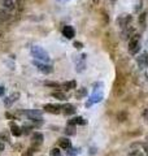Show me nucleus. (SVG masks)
<instances>
[{
    "label": "nucleus",
    "instance_id": "nucleus-1",
    "mask_svg": "<svg viewBox=\"0 0 148 156\" xmlns=\"http://www.w3.org/2000/svg\"><path fill=\"white\" fill-rule=\"evenodd\" d=\"M31 55L34 56L35 58H38V60H40V61H50V55L47 53L44 50H43L42 47H38V46H34L31 48Z\"/></svg>",
    "mask_w": 148,
    "mask_h": 156
},
{
    "label": "nucleus",
    "instance_id": "nucleus-2",
    "mask_svg": "<svg viewBox=\"0 0 148 156\" xmlns=\"http://www.w3.org/2000/svg\"><path fill=\"white\" fill-rule=\"evenodd\" d=\"M140 50V43H139V35L138 34H134L131 37V39L129 41V52L130 53H136L138 51Z\"/></svg>",
    "mask_w": 148,
    "mask_h": 156
},
{
    "label": "nucleus",
    "instance_id": "nucleus-3",
    "mask_svg": "<svg viewBox=\"0 0 148 156\" xmlns=\"http://www.w3.org/2000/svg\"><path fill=\"white\" fill-rule=\"evenodd\" d=\"M131 21H133V16H130V14H122V16L117 18V25L121 29H125L130 25Z\"/></svg>",
    "mask_w": 148,
    "mask_h": 156
},
{
    "label": "nucleus",
    "instance_id": "nucleus-4",
    "mask_svg": "<svg viewBox=\"0 0 148 156\" xmlns=\"http://www.w3.org/2000/svg\"><path fill=\"white\" fill-rule=\"evenodd\" d=\"M33 64H34L38 69H39L42 73H44V74H48V73H52V66L51 65H47V64H43V62H40V61H36V60H34L33 61Z\"/></svg>",
    "mask_w": 148,
    "mask_h": 156
},
{
    "label": "nucleus",
    "instance_id": "nucleus-5",
    "mask_svg": "<svg viewBox=\"0 0 148 156\" xmlns=\"http://www.w3.org/2000/svg\"><path fill=\"white\" fill-rule=\"evenodd\" d=\"M135 33V29L133 26H127L125 29H122V33H121V38L123 41H127V39H131V37L134 35Z\"/></svg>",
    "mask_w": 148,
    "mask_h": 156
},
{
    "label": "nucleus",
    "instance_id": "nucleus-6",
    "mask_svg": "<svg viewBox=\"0 0 148 156\" xmlns=\"http://www.w3.org/2000/svg\"><path fill=\"white\" fill-rule=\"evenodd\" d=\"M43 109L48 113H53V115H57L61 112V105H57V104H46L43 107Z\"/></svg>",
    "mask_w": 148,
    "mask_h": 156
},
{
    "label": "nucleus",
    "instance_id": "nucleus-7",
    "mask_svg": "<svg viewBox=\"0 0 148 156\" xmlns=\"http://www.w3.org/2000/svg\"><path fill=\"white\" fill-rule=\"evenodd\" d=\"M43 143V134L42 133H34L31 135V144L33 147H38V146H40Z\"/></svg>",
    "mask_w": 148,
    "mask_h": 156
},
{
    "label": "nucleus",
    "instance_id": "nucleus-8",
    "mask_svg": "<svg viewBox=\"0 0 148 156\" xmlns=\"http://www.w3.org/2000/svg\"><path fill=\"white\" fill-rule=\"evenodd\" d=\"M63 35L66 39H73L74 35H75V31H74V29L71 27V26H64V29H63Z\"/></svg>",
    "mask_w": 148,
    "mask_h": 156
},
{
    "label": "nucleus",
    "instance_id": "nucleus-9",
    "mask_svg": "<svg viewBox=\"0 0 148 156\" xmlns=\"http://www.w3.org/2000/svg\"><path fill=\"white\" fill-rule=\"evenodd\" d=\"M18 98H20V92H13L12 95H9V96L7 98V99L4 100V104H5L7 107L12 105V104L14 103V101H16V100L18 99Z\"/></svg>",
    "mask_w": 148,
    "mask_h": 156
},
{
    "label": "nucleus",
    "instance_id": "nucleus-10",
    "mask_svg": "<svg viewBox=\"0 0 148 156\" xmlns=\"http://www.w3.org/2000/svg\"><path fill=\"white\" fill-rule=\"evenodd\" d=\"M61 109H63V112L65 115H73L74 112H75V107L73 104H64V105H61Z\"/></svg>",
    "mask_w": 148,
    "mask_h": 156
},
{
    "label": "nucleus",
    "instance_id": "nucleus-11",
    "mask_svg": "<svg viewBox=\"0 0 148 156\" xmlns=\"http://www.w3.org/2000/svg\"><path fill=\"white\" fill-rule=\"evenodd\" d=\"M75 86H77V83H75V81L64 82V83H61V90H64V91H69V90H71V89H75Z\"/></svg>",
    "mask_w": 148,
    "mask_h": 156
},
{
    "label": "nucleus",
    "instance_id": "nucleus-12",
    "mask_svg": "<svg viewBox=\"0 0 148 156\" xmlns=\"http://www.w3.org/2000/svg\"><path fill=\"white\" fill-rule=\"evenodd\" d=\"M138 64H139L140 68H146L147 66V62H148V55L147 53H142V55L138 57Z\"/></svg>",
    "mask_w": 148,
    "mask_h": 156
},
{
    "label": "nucleus",
    "instance_id": "nucleus-13",
    "mask_svg": "<svg viewBox=\"0 0 148 156\" xmlns=\"http://www.w3.org/2000/svg\"><path fill=\"white\" fill-rule=\"evenodd\" d=\"M11 131H12V134L14 135V136H20L21 134H22V130H21V128L20 126H17L14 122H11Z\"/></svg>",
    "mask_w": 148,
    "mask_h": 156
},
{
    "label": "nucleus",
    "instance_id": "nucleus-14",
    "mask_svg": "<svg viewBox=\"0 0 148 156\" xmlns=\"http://www.w3.org/2000/svg\"><path fill=\"white\" fill-rule=\"evenodd\" d=\"M84 124H86L84 119H83V117H79V116L69 120V122H68V125H84Z\"/></svg>",
    "mask_w": 148,
    "mask_h": 156
},
{
    "label": "nucleus",
    "instance_id": "nucleus-15",
    "mask_svg": "<svg viewBox=\"0 0 148 156\" xmlns=\"http://www.w3.org/2000/svg\"><path fill=\"white\" fill-rule=\"evenodd\" d=\"M3 8L7 9V11H12V9H14V5L16 4L13 3V0H3Z\"/></svg>",
    "mask_w": 148,
    "mask_h": 156
},
{
    "label": "nucleus",
    "instance_id": "nucleus-16",
    "mask_svg": "<svg viewBox=\"0 0 148 156\" xmlns=\"http://www.w3.org/2000/svg\"><path fill=\"white\" fill-rule=\"evenodd\" d=\"M59 146H60L61 148L69 150V148H70V146H71V143H70V140H69L68 138H63V139H60V140H59Z\"/></svg>",
    "mask_w": 148,
    "mask_h": 156
},
{
    "label": "nucleus",
    "instance_id": "nucleus-17",
    "mask_svg": "<svg viewBox=\"0 0 148 156\" xmlns=\"http://www.w3.org/2000/svg\"><path fill=\"white\" fill-rule=\"evenodd\" d=\"M52 96L56 98V99H59V100H66V95L64 94L63 91H55V92H52Z\"/></svg>",
    "mask_w": 148,
    "mask_h": 156
},
{
    "label": "nucleus",
    "instance_id": "nucleus-18",
    "mask_svg": "<svg viewBox=\"0 0 148 156\" xmlns=\"http://www.w3.org/2000/svg\"><path fill=\"white\" fill-rule=\"evenodd\" d=\"M65 134L66 135H75V128H74V125H68V126H66Z\"/></svg>",
    "mask_w": 148,
    "mask_h": 156
},
{
    "label": "nucleus",
    "instance_id": "nucleus-19",
    "mask_svg": "<svg viewBox=\"0 0 148 156\" xmlns=\"http://www.w3.org/2000/svg\"><path fill=\"white\" fill-rule=\"evenodd\" d=\"M44 85H46V86H48V87H55V89H61V85L59 83V82L47 81V82H44Z\"/></svg>",
    "mask_w": 148,
    "mask_h": 156
},
{
    "label": "nucleus",
    "instance_id": "nucleus-20",
    "mask_svg": "<svg viewBox=\"0 0 148 156\" xmlns=\"http://www.w3.org/2000/svg\"><path fill=\"white\" fill-rule=\"evenodd\" d=\"M146 18H147V12H143L140 16H139V23L142 26L146 25Z\"/></svg>",
    "mask_w": 148,
    "mask_h": 156
},
{
    "label": "nucleus",
    "instance_id": "nucleus-21",
    "mask_svg": "<svg viewBox=\"0 0 148 156\" xmlns=\"http://www.w3.org/2000/svg\"><path fill=\"white\" fill-rule=\"evenodd\" d=\"M117 119H118V121H125V120L127 119L126 112H121V113H118V115H117Z\"/></svg>",
    "mask_w": 148,
    "mask_h": 156
},
{
    "label": "nucleus",
    "instance_id": "nucleus-22",
    "mask_svg": "<svg viewBox=\"0 0 148 156\" xmlns=\"http://www.w3.org/2000/svg\"><path fill=\"white\" fill-rule=\"evenodd\" d=\"M0 140H4V142H8L9 140V136L5 131H3V133H0Z\"/></svg>",
    "mask_w": 148,
    "mask_h": 156
},
{
    "label": "nucleus",
    "instance_id": "nucleus-23",
    "mask_svg": "<svg viewBox=\"0 0 148 156\" xmlns=\"http://www.w3.org/2000/svg\"><path fill=\"white\" fill-rule=\"evenodd\" d=\"M50 156H61L60 150H59V148H52V150H51Z\"/></svg>",
    "mask_w": 148,
    "mask_h": 156
},
{
    "label": "nucleus",
    "instance_id": "nucleus-24",
    "mask_svg": "<svg viewBox=\"0 0 148 156\" xmlns=\"http://www.w3.org/2000/svg\"><path fill=\"white\" fill-rule=\"evenodd\" d=\"M127 156H144V155H143V154L140 152V151H138V150H135V151H131V152H130V154H129Z\"/></svg>",
    "mask_w": 148,
    "mask_h": 156
},
{
    "label": "nucleus",
    "instance_id": "nucleus-25",
    "mask_svg": "<svg viewBox=\"0 0 148 156\" xmlns=\"http://www.w3.org/2000/svg\"><path fill=\"white\" fill-rule=\"evenodd\" d=\"M86 95V89H81L78 92H77V96L78 98H82V96H84Z\"/></svg>",
    "mask_w": 148,
    "mask_h": 156
},
{
    "label": "nucleus",
    "instance_id": "nucleus-26",
    "mask_svg": "<svg viewBox=\"0 0 148 156\" xmlns=\"http://www.w3.org/2000/svg\"><path fill=\"white\" fill-rule=\"evenodd\" d=\"M0 18L2 20H8L9 18V14L5 12H0Z\"/></svg>",
    "mask_w": 148,
    "mask_h": 156
},
{
    "label": "nucleus",
    "instance_id": "nucleus-27",
    "mask_svg": "<svg viewBox=\"0 0 148 156\" xmlns=\"http://www.w3.org/2000/svg\"><path fill=\"white\" fill-rule=\"evenodd\" d=\"M21 130H22V133L29 134V133H30V130H31V128H30V126H23V128H22Z\"/></svg>",
    "mask_w": 148,
    "mask_h": 156
},
{
    "label": "nucleus",
    "instance_id": "nucleus-28",
    "mask_svg": "<svg viewBox=\"0 0 148 156\" xmlns=\"http://www.w3.org/2000/svg\"><path fill=\"white\" fill-rule=\"evenodd\" d=\"M74 47H75V48H78V50H81V48L83 47V44H82L81 42H74Z\"/></svg>",
    "mask_w": 148,
    "mask_h": 156
},
{
    "label": "nucleus",
    "instance_id": "nucleus-29",
    "mask_svg": "<svg viewBox=\"0 0 148 156\" xmlns=\"http://www.w3.org/2000/svg\"><path fill=\"white\" fill-rule=\"evenodd\" d=\"M33 152H34V151H33V148H30V150L27 151V152L23 154V156H31V155H33Z\"/></svg>",
    "mask_w": 148,
    "mask_h": 156
},
{
    "label": "nucleus",
    "instance_id": "nucleus-30",
    "mask_svg": "<svg viewBox=\"0 0 148 156\" xmlns=\"http://www.w3.org/2000/svg\"><path fill=\"white\" fill-rule=\"evenodd\" d=\"M143 116H144L146 120L148 121V109H144V112H143Z\"/></svg>",
    "mask_w": 148,
    "mask_h": 156
},
{
    "label": "nucleus",
    "instance_id": "nucleus-31",
    "mask_svg": "<svg viewBox=\"0 0 148 156\" xmlns=\"http://www.w3.org/2000/svg\"><path fill=\"white\" fill-rule=\"evenodd\" d=\"M143 147H144V151H146V154L148 155V143H146L144 146H143Z\"/></svg>",
    "mask_w": 148,
    "mask_h": 156
},
{
    "label": "nucleus",
    "instance_id": "nucleus-32",
    "mask_svg": "<svg viewBox=\"0 0 148 156\" xmlns=\"http://www.w3.org/2000/svg\"><path fill=\"white\" fill-rule=\"evenodd\" d=\"M92 2H94L95 4H99V3H100V0H92Z\"/></svg>",
    "mask_w": 148,
    "mask_h": 156
},
{
    "label": "nucleus",
    "instance_id": "nucleus-33",
    "mask_svg": "<svg viewBox=\"0 0 148 156\" xmlns=\"http://www.w3.org/2000/svg\"><path fill=\"white\" fill-rule=\"evenodd\" d=\"M3 148H4V146H3V144H0V151H2Z\"/></svg>",
    "mask_w": 148,
    "mask_h": 156
},
{
    "label": "nucleus",
    "instance_id": "nucleus-34",
    "mask_svg": "<svg viewBox=\"0 0 148 156\" xmlns=\"http://www.w3.org/2000/svg\"><path fill=\"white\" fill-rule=\"evenodd\" d=\"M146 74H147V77H148V68H147V72H146Z\"/></svg>",
    "mask_w": 148,
    "mask_h": 156
},
{
    "label": "nucleus",
    "instance_id": "nucleus-35",
    "mask_svg": "<svg viewBox=\"0 0 148 156\" xmlns=\"http://www.w3.org/2000/svg\"><path fill=\"white\" fill-rule=\"evenodd\" d=\"M0 35H2V31H0ZM0 38H2V37H0Z\"/></svg>",
    "mask_w": 148,
    "mask_h": 156
},
{
    "label": "nucleus",
    "instance_id": "nucleus-36",
    "mask_svg": "<svg viewBox=\"0 0 148 156\" xmlns=\"http://www.w3.org/2000/svg\"><path fill=\"white\" fill-rule=\"evenodd\" d=\"M112 2H114V0H112Z\"/></svg>",
    "mask_w": 148,
    "mask_h": 156
}]
</instances>
